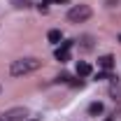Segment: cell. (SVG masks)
Instances as JSON below:
<instances>
[{
	"mask_svg": "<svg viewBox=\"0 0 121 121\" xmlns=\"http://www.w3.org/2000/svg\"><path fill=\"white\" fill-rule=\"evenodd\" d=\"M47 37H49V42L58 44V42H60V30H49V35H47Z\"/></svg>",
	"mask_w": 121,
	"mask_h": 121,
	"instance_id": "cell-7",
	"label": "cell"
},
{
	"mask_svg": "<svg viewBox=\"0 0 121 121\" xmlns=\"http://www.w3.org/2000/svg\"><path fill=\"white\" fill-rule=\"evenodd\" d=\"M26 117H28V109L26 107H12V109H7L2 114L0 121H26Z\"/></svg>",
	"mask_w": 121,
	"mask_h": 121,
	"instance_id": "cell-3",
	"label": "cell"
},
{
	"mask_svg": "<svg viewBox=\"0 0 121 121\" xmlns=\"http://www.w3.org/2000/svg\"><path fill=\"white\" fill-rule=\"evenodd\" d=\"M12 2H14V7H19V9H21V7H23V9L28 7V2H26V0H12Z\"/></svg>",
	"mask_w": 121,
	"mask_h": 121,
	"instance_id": "cell-9",
	"label": "cell"
},
{
	"mask_svg": "<svg viewBox=\"0 0 121 121\" xmlns=\"http://www.w3.org/2000/svg\"><path fill=\"white\" fill-rule=\"evenodd\" d=\"M47 5H49V2H47V0H42V2H40V5H37V9H40V12H42V14H44L47 9H49V7H47Z\"/></svg>",
	"mask_w": 121,
	"mask_h": 121,
	"instance_id": "cell-10",
	"label": "cell"
},
{
	"mask_svg": "<svg viewBox=\"0 0 121 121\" xmlns=\"http://www.w3.org/2000/svg\"><path fill=\"white\" fill-rule=\"evenodd\" d=\"M51 2H68V0H51Z\"/></svg>",
	"mask_w": 121,
	"mask_h": 121,
	"instance_id": "cell-11",
	"label": "cell"
},
{
	"mask_svg": "<svg viewBox=\"0 0 121 121\" xmlns=\"http://www.w3.org/2000/svg\"><path fill=\"white\" fill-rule=\"evenodd\" d=\"M89 112H91V114H100V112H103V105H100V103H91Z\"/></svg>",
	"mask_w": 121,
	"mask_h": 121,
	"instance_id": "cell-8",
	"label": "cell"
},
{
	"mask_svg": "<svg viewBox=\"0 0 121 121\" xmlns=\"http://www.w3.org/2000/svg\"><path fill=\"white\" fill-rule=\"evenodd\" d=\"M26 121H35V119H26Z\"/></svg>",
	"mask_w": 121,
	"mask_h": 121,
	"instance_id": "cell-13",
	"label": "cell"
},
{
	"mask_svg": "<svg viewBox=\"0 0 121 121\" xmlns=\"http://www.w3.org/2000/svg\"><path fill=\"white\" fill-rule=\"evenodd\" d=\"M105 121H114V119H105Z\"/></svg>",
	"mask_w": 121,
	"mask_h": 121,
	"instance_id": "cell-12",
	"label": "cell"
},
{
	"mask_svg": "<svg viewBox=\"0 0 121 121\" xmlns=\"http://www.w3.org/2000/svg\"><path fill=\"white\" fill-rule=\"evenodd\" d=\"M70 47H72V42H63V44L56 49V58L60 60V63H65V60H70Z\"/></svg>",
	"mask_w": 121,
	"mask_h": 121,
	"instance_id": "cell-4",
	"label": "cell"
},
{
	"mask_svg": "<svg viewBox=\"0 0 121 121\" xmlns=\"http://www.w3.org/2000/svg\"><path fill=\"white\" fill-rule=\"evenodd\" d=\"M77 75H79V77H89L91 75V65H89V63H84V60L77 63Z\"/></svg>",
	"mask_w": 121,
	"mask_h": 121,
	"instance_id": "cell-5",
	"label": "cell"
},
{
	"mask_svg": "<svg viewBox=\"0 0 121 121\" xmlns=\"http://www.w3.org/2000/svg\"><path fill=\"white\" fill-rule=\"evenodd\" d=\"M119 42H121V35H119Z\"/></svg>",
	"mask_w": 121,
	"mask_h": 121,
	"instance_id": "cell-14",
	"label": "cell"
},
{
	"mask_svg": "<svg viewBox=\"0 0 121 121\" xmlns=\"http://www.w3.org/2000/svg\"><path fill=\"white\" fill-rule=\"evenodd\" d=\"M98 65H100L103 70H112V65H114V58H112V56H103V58H98Z\"/></svg>",
	"mask_w": 121,
	"mask_h": 121,
	"instance_id": "cell-6",
	"label": "cell"
},
{
	"mask_svg": "<svg viewBox=\"0 0 121 121\" xmlns=\"http://www.w3.org/2000/svg\"><path fill=\"white\" fill-rule=\"evenodd\" d=\"M91 7L89 5H75L70 12H68V19L72 21V23H82V21H86V19H91Z\"/></svg>",
	"mask_w": 121,
	"mask_h": 121,
	"instance_id": "cell-2",
	"label": "cell"
},
{
	"mask_svg": "<svg viewBox=\"0 0 121 121\" xmlns=\"http://www.w3.org/2000/svg\"><path fill=\"white\" fill-rule=\"evenodd\" d=\"M40 65H42V60H37V58H19V60H14L9 65V75L12 77L28 75V72H35Z\"/></svg>",
	"mask_w": 121,
	"mask_h": 121,
	"instance_id": "cell-1",
	"label": "cell"
}]
</instances>
